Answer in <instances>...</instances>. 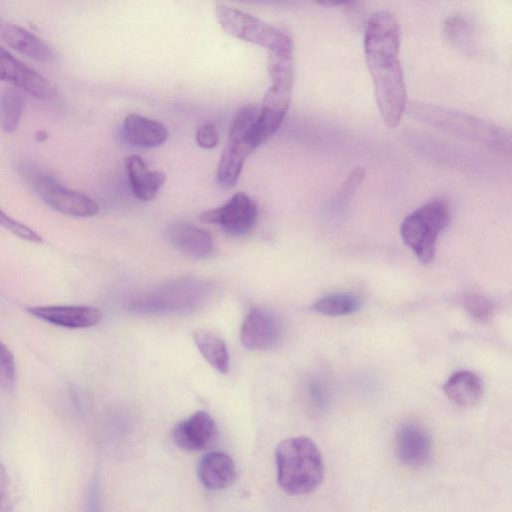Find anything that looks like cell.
Listing matches in <instances>:
<instances>
[{"label": "cell", "instance_id": "3957f363", "mask_svg": "<svg viewBox=\"0 0 512 512\" xmlns=\"http://www.w3.org/2000/svg\"><path fill=\"white\" fill-rule=\"evenodd\" d=\"M406 111L413 118L456 137L493 149L510 148L509 132L466 113L420 101L407 102Z\"/></svg>", "mask_w": 512, "mask_h": 512}, {"label": "cell", "instance_id": "8fae6325", "mask_svg": "<svg viewBox=\"0 0 512 512\" xmlns=\"http://www.w3.org/2000/svg\"><path fill=\"white\" fill-rule=\"evenodd\" d=\"M217 436V425L205 411L195 412L179 422L172 431L174 443L186 451L206 449L216 441Z\"/></svg>", "mask_w": 512, "mask_h": 512}, {"label": "cell", "instance_id": "7a4b0ae2", "mask_svg": "<svg viewBox=\"0 0 512 512\" xmlns=\"http://www.w3.org/2000/svg\"><path fill=\"white\" fill-rule=\"evenodd\" d=\"M278 484L290 495L313 492L324 477V464L317 445L304 436L281 441L275 450Z\"/></svg>", "mask_w": 512, "mask_h": 512}, {"label": "cell", "instance_id": "d4e9b609", "mask_svg": "<svg viewBox=\"0 0 512 512\" xmlns=\"http://www.w3.org/2000/svg\"><path fill=\"white\" fill-rule=\"evenodd\" d=\"M0 226L17 236L18 238L31 242L42 243V237L27 225L10 217L0 208Z\"/></svg>", "mask_w": 512, "mask_h": 512}, {"label": "cell", "instance_id": "d6986e66", "mask_svg": "<svg viewBox=\"0 0 512 512\" xmlns=\"http://www.w3.org/2000/svg\"><path fill=\"white\" fill-rule=\"evenodd\" d=\"M446 396L455 404L468 407L478 402L482 395V383L479 376L468 370L452 374L443 386Z\"/></svg>", "mask_w": 512, "mask_h": 512}, {"label": "cell", "instance_id": "603a6c76", "mask_svg": "<svg viewBox=\"0 0 512 512\" xmlns=\"http://www.w3.org/2000/svg\"><path fill=\"white\" fill-rule=\"evenodd\" d=\"M360 306V299L353 294L332 293L316 300L313 309L327 316H343L354 313Z\"/></svg>", "mask_w": 512, "mask_h": 512}, {"label": "cell", "instance_id": "ac0fdd59", "mask_svg": "<svg viewBox=\"0 0 512 512\" xmlns=\"http://www.w3.org/2000/svg\"><path fill=\"white\" fill-rule=\"evenodd\" d=\"M125 167L132 192L140 200L153 199L165 183V174L162 171L149 170L140 156H128L125 159Z\"/></svg>", "mask_w": 512, "mask_h": 512}, {"label": "cell", "instance_id": "2e32d148", "mask_svg": "<svg viewBox=\"0 0 512 512\" xmlns=\"http://www.w3.org/2000/svg\"><path fill=\"white\" fill-rule=\"evenodd\" d=\"M197 475L204 487L220 490L230 486L236 478V466L232 458L223 452H210L198 463Z\"/></svg>", "mask_w": 512, "mask_h": 512}, {"label": "cell", "instance_id": "7c38bea8", "mask_svg": "<svg viewBox=\"0 0 512 512\" xmlns=\"http://www.w3.org/2000/svg\"><path fill=\"white\" fill-rule=\"evenodd\" d=\"M277 319L262 308H253L245 317L240 339L248 349L265 350L273 347L280 337Z\"/></svg>", "mask_w": 512, "mask_h": 512}, {"label": "cell", "instance_id": "8992f818", "mask_svg": "<svg viewBox=\"0 0 512 512\" xmlns=\"http://www.w3.org/2000/svg\"><path fill=\"white\" fill-rule=\"evenodd\" d=\"M25 175L38 198L54 211L73 217H92L99 212L95 200L63 186L54 176L31 168Z\"/></svg>", "mask_w": 512, "mask_h": 512}, {"label": "cell", "instance_id": "5b68a950", "mask_svg": "<svg viewBox=\"0 0 512 512\" xmlns=\"http://www.w3.org/2000/svg\"><path fill=\"white\" fill-rule=\"evenodd\" d=\"M221 28L232 37L272 51L293 49L291 38L276 27L223 3L215 7Z\"/></svg>", "mask_w": 512, "mask_h": 512}, {"label": "cell", "instance_id": "9c48e42d", "mask_svg": "<svg viewBox=\"0 0 512 512\" xmlns=\"http://www.w3.org/2000/svg\"><path fill=\"white\" fill-rule=\"evenodd\" d=\"M26 311L42 321L70 329L93 327L102 318L98 308L87 305L31 306Z\"/></svg>", "mask_w": 512, "mask_h": 512}, {"label": "cell", "instance_id": "30bf717a", "mask_svg": "<svg viewBox=\"0 0 512 512\" xmlns=\"http://www.w3.org/2000/svg\"><path fill=\"white\" fill-rule=\"evenodd\" d=\"M432 440L428 432L412 422L402 424L395 436V452L400 463L408 467H421L432 456Z\"/></svg>", "mask_w": 512, "mask_h": 512}, {"label": "cell", "instance_id": "f546056e", "mask_svg": "<svg viewBox=\"0 0 512 512\" xmlns=\"http://www.w3.org/2000/svg\"><path fill=\"white\" fill-rule=\"evenodd\" d=\"M86 512H101L98 482L93 479L88 488L86 497Z\"/></svg>", "mask_w": 512, "mask_h": 512}, {"label": "cell", "instance_id": "5bb4252c", "mask_svg": "<svg viewBox=\"0 0 512 512\" xmlns=\"http://www.w3.org/2000/svg\"><path fill=\"white\" fill-rule=\"evenodd\" d=\"M167 237L175 248L189 257L201 259L212 252L211 235L193 224L174 222L167 229Z\"/></svg>", "mask_w": 512, "mask_h": 512}, {"label": "cell", "instance_id": "f1b7e54d", "mask_svg": "<svg viewBox=\"0 0 512 512\" xmlns=\"http://www.w3.org/2000/svg\"><path fill=\"white\" fill-rule=\"evenodd\" d=\"M0 512H13L9 490V479L5 467L0 462Z\"/></svg>", "mask_w": 512, "mask_h": 512}, {"label": "cell", "instance_id": "277c9868", "mask_svg": "<svg viewBox=\"0 0 512 512\" xmlns=\"http://www.w3.org/2000/svg\"><path fill=\"white\" fill-rule=\"evenodd\" d=\"M450 210L442 199L431 200L407 215L401 223L403 242L423 263L434 258L439 234L448 226Z\"/></svg>", "mask_w": 512, "mask_h": 512}, {"label": "cell", "instance_id": "ffe728a7", "mask_svg": "<svg viewBox=\"0 0 512 512\" xmlns=\"http://www.w3.org/2000/svg\"><path fill=\"white\" fill-rule=\"evenodd\" d=\"M193 340L206 361L218 372L229 371V353L225 341L215 333L198 329L193 332Z\"/></svg>", "mask_w": 512, "mask_h": 512}, {"label": "cell", "instance_id": "44dd1931", "mask_svg": "<svg viewBox=\"0 0 512 512\" xmlns=\"http://www.w3.org/2000/svg\"><path fill=\"white\" fill-rule=\"evenodd\" d=\"M268 72L271 87L291 93L295 73L293 49L269 52Z\"/></svg>", "mask_w": 512, "mask_h": 512}, {"label": "cell", "instance_id": "9a60e30c", "mask_svg": "<svg viewBox=\"0 0 512 512\" xmlns=\"http://www.w3.org/2000/svg\"><path fill=\"white\" fill-rule=\"evenodd\" d=\"M228 136L217 168V180L224 187L237 182L246 158L254 151L246 141V134L229 133Z\"/></svg>", "mask_w": 512, "mask_h": 512}, {"label": "cell", "instance_id": "52a82bcc", "mask_svg": "<svg viewBox=\"0 0 512 512\" xmlns=\"http://www.w3.org/2000/svg\"><path fill=\"white\" fill-rule=\"evenodd\" d=\"M257 207L244 193H236L224 205L206 210L200 214V220L221 226L228 234L243 235L254 226Z\"/></svg>", "mask_w": 512, "mask_h": 512}, {"label": "cell", "instance_id": "cb8c5ba5", "mask_svg": "<svg viewBox=\"0 0 512 512\" xmlns=\"http://www.w3.org/2000/svg\"><path fill=\"white\" fill-rule=\"evenodd\" d=\"M16 383V364L11 350L0 341V388L12 390Z\"/></svg>", "mask_w": 512, "mask_h": 512}, {"label": "cell", "instance_id": "7402d4cb", "mask_svg": "<svg viewBox=\"0 0 512 512\" xmlns=\"http://www.w3.org/2000/svg\"><path fill=\"white\" fill-rule=\"evenodd\" d=\"M24 107L22 94L13 88L0 92V126L6 133L17 130Z\"/></svg>", "mask_w": 512, "mask_h": 512}, {"label": "cell", "instance_id": "ba28073f", "mask_svg": "<svg viewBox=\"0 0 512 512\" xmlns=\"http://www.w3.org/2000/svg\"><path fill=\"white\" fill-rule=\"evenodd\" d=\"M0 81L7 82L41 100L54 97L52 84L6 49L0 47Z\"/></svg>", "mask_w": 512, "mask_h": 512}, {"label": "cell", "instance_id": "83f0119b", "mask_svg": "<svg viewBox=\"0 0 512 512\" xmlns=\"http://www.w3.org/2000/svg\"><path fill=\"white\" fill-rule=\"evenodd\" d=\"M196 142L204 149H211L218 145L219 135L216 128L211 124H205L196 132Z\"/></svg>", "mask_w": 512, "mask_h": 512}, {"label": "cell", "instance_id": "4316f807", "mask_svg": "<svg viewBox=\"0 0 512 512\" xmlns=\"http://www.w3.org/2000/svg\"><path fill=\"white\" fill-rule=\"evenodd\" d=\"M470 32L472 28L460 17L449 18L445 23L447 37L458 47H467Z\"/></svg>", "mask_w": 512, "mask_h": 512}, {"label": "cell", "instance_id": "e0dca14e", "mask_svg": "<svg viewBox=\"0 0 512 512\" xmlns=\"http://www.w3.org/2000/svg\"><path fill=\"white\" fill-rule=\"evenodd\" d=\"M122 133L128 143L142 148L160 146L168 138V130L162 123L135 113L125 117Z\"/></svg>", "mask_w": 512, "mask_h": 512}, {"label": "cell", "instance_id": "4fadbf2b", "mask_svg": "<svg viewBox=\"0 0 512 512\" xmlns=\"http://www.w3.org/2000/svg\"><path fill=\"white\" fill-rule=\"evenodd\" d=\"M0 37L11 48L41 63H52L56 55L41 38L27 29L0 19Z\"/></svg>", "mask_w": 512, "mask_h": 512}, {"label": "cell", "instance_id": "6da1fadb", "mask_svg": "<svg viewBox=\"0 0 512 512\" xmlns=\"http://www.w3.org/2000/svg\"><path fill=\"white\" fill-rule=\"evenodd\" d=\"M399 52L397 18L386 9L374 12L364 31V54L379 112L391 128L400 123L408 102Z\"/></svg>", "mask_w": 512, "mask_h": 512}, {"label": "cell", "instance_id": "484cf974", "mask_svg": "<svg viewBox=\"0 0 512 512\" xmlns=\"http://www.w3.org/2000/svg\"><path fill=\"white\" fill-rule=\"evenodd\" d=\"M464 306L468 313L479 321H488L494 314V305L486 297L479 294L467 295Z\"/></svg>", "mask_w": 512, "mask_h": 512}]
</instances>
